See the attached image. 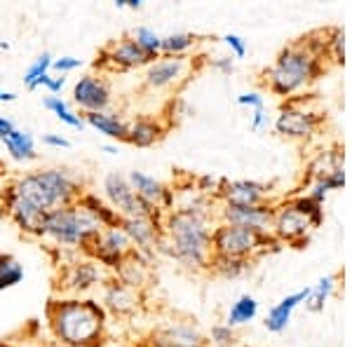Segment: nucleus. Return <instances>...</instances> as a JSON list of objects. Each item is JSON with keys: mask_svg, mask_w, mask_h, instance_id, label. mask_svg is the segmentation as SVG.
<instances>
[{"mask_svg": "<svg viewBox=\"0 0 352 347\" xmlns=\"http://www.w3.org/2000/svg\"><path fill=\"white\" fill-rule=\"evenodd\" d=\"M5 181H8V167H5V164L0 162V188L5 186Z\"/></svg>", "mask_w": 352, "mask_h": 347, "instance_id": "603ef678", "label": "nucleus"}, {"mask_svg": "<svg viewBox=\"0 0 352 347\" xmlns=\"http://www.w3.org/2000/svg\"><path fill=\"white\" fill-rule=\"evenodd\" d=\"M129 186H132V190L136 195L141 197L144 202H148L151 207L160 209V212H172L176 207V190L169 186H164L162 181H157L155 176L146 174V172H129L127 176Z\"/></svg>", "mask_w": 352, "mask_h": 347, "instance_id": "2eb2a0df", "label": "nucleus"}, {"mask_svg": "<svg viewBox=\"0 0 352 347\" xmlns=\"http://www.w3.org/2000/svg\"><path fill=\"white\" fill-rule=\"evenodd\" d=\"M50 333L66 347H101L109 331V312L94 298H52L45 307Z\"/></svg>", "mask_w": 352, "mask_h": 347, "instance_id": "f03ea898", "label": "nucleus"}, {"mask_svg": "<svg viewBox=\"0 0 352 347\" xmlns=\"http://www.w3.org/2000/svg\"><path fill=\"white\" fill-rule=\"evenodd\" d=\"M226 181H228V179H223V176H212V174L197 176L195 190L200 192V195H204V197H209V200L217 202V197H219V192H221V188H223Z\"/></svg>", "mask_w": 352, "mask_h": 347, "instance_id": "4c0bfd02", "label": "nucleus"}, {"mask_svg": "<svg viewBox=\"0 0 352 347\" xmlns=\"http://www.w3.org/2000/svg\"><path fill=\"white\" fill-rule=\"evenodd\" d=\"M217 202L230 204V207H254V204L268 202V186L258 181H226L221 188Z\"/></svg>", "mask_w": 352, "mask_h": 347, "instance_id": "f3484780", "label": "nucleus"}, {"mask_svg": "<svg viewBox=\"0 0 352 347\" xmlns=\"http://www.w3.org/2000/svg\"><path fill=\"white\" fill-rule=\"evenodd\" d=\"M308 295H310V287H305V289H300V291L296 293H289L287 298H282L277 305H272L270 307V312L265 315V328H268L270 333H282L285 328L289 326V322H292V315H294V310L300 305V303H305L308 300Z\"/></svg>", "mask_w": 352, "mask_h": 347, "instance_id": "b1692460", "label": "nucleus"}, {"mask_svg": "<svg viewBox=\"0 0 352 347\" xmlns=\"http://www.w3.org/2000/svg\"><path fill=\"white\" fill-rule=\"evenodd\" d=\"M14 127H16V124L10 120L8 115H0V139H3V136H8Z\"/></svg>", "mask_w": 352, "mask_h": 347, "instance_id": "de8ad7c7", "label": "nucleus"}, {"mask_svg": "<svg viewBox=\"0 0 352 347\" xmlns=\"http://www.w3.org/2000/svg\"><path fill=\"white\" fill-rule=\"evenodd\" d=\"M14 188V195L36 212L47 214L52 209L76 204L78 197L85 192L82 181L76 174L61 167L38 169V172H24L10 179Z\"/></svg>", "mask_w": 352, "mask_h": 347, "instance_id": "20e7f679", "label": "nucleus"}, {"mask_svg": "<svg viewBox=\"0 0 352 347\" xmlns=\"http://www.w3.org/2000/svg\"><path fill=\"white\" fill-rule=\"evenodd\" d=\"M76 207L87 214L92 221H96L101 227H118L120 225V216H118V212L104 200V197L96 195V192L85 190L82 195L78 197Z\"/></svg>", "mask_w": 352, "mask_h": 347, "instance_id": "a878e982", "label": "nucleus"}, {"mask_svg": "<svg viewBox=\"0 0 352 347\" xmlns=\"http://www.w3.org/2000/svg\"><path fill=\"white\" fill-rule=\"evenodd\" d=\"M122 5L129 10H141L144 8V0H122Z\"/></svg>", "mask_w": 352, "mask_h": 347, "instance_id": "8fccbe9b", "label": "nucleus"}, {"mask_svg": "<svg viewBox=\"0 0 352 347\" xmlns=\"http://www.w3.org/2000/svg\"><path fill=\"white\" fill-rule=\"evenodd\" d=\"M82 120H85L87 127H92L94 132H99L101 136H106V139L116 141V144H120V141H127L129 122L122 120L120 113H113V111L87 113V115H82Z\"/></svg>", "mask_w": 352, "mask_h": 347, "instance_id": "393cba45", "label": "nucleus"}, {"mask_svg": "<svg viewBox=\"0 0 352 347\" xmlns=\"http://www.w3.org/2000/svg\"><path fill=\"white\" fill-rule=\"evenodd\" d=\"M312 230H315V227H312L310 221L289 200L280 202L275 207V219H272L270 232L282 244H292V247L300 249V244L308 242V235Z\"/></svg>", "mask_w": 352, "mask_h": 347, "instance_id": "9b49d317", "label": "nucleus"}, {"mask_svg": "<svg viewBox=\"0 0 352 347\" xmlns=\"http://www.w3.org/2000/svg\"><path fill=\"white\" fill-rule=\"evenodd\" d=\"M104 153H109V155H118V153H120V148H118V144H106Z\"/></svg>", "mask_w": 352, "mask_h": 347, "instance_id": "3c124183", "label": "nucleus"}, {"mask_svg": "<svg viewBox=\"0 0 352 347\" xmlns=\"http://www.w3.org/2000/svg\"><path fill=\"white\" fill-rule=\"evenodd\" d=\"M282 242L272 232L254 230L247 225L219 223L212 227V256L254 260L268 251H280Z\"/></svg>", "mask_w": 352, "mask_h": 347, "instance_id": "423d86ee", "label": "nucleus"}, {"mask_svg": "<svg viewBox=\"0 0 352 347\" xmlns=\"http://www.w3.org/2000/svg\"><path fill=\"white\" fill-rule=\"evenodd\" d=\"M207 343L212 347H235L237 345V333L235 328H230L228 324H217L209 331Z\"/></svg>", "mask_w": 352, "mask_h": 347, "instance_id": "58836bf2", "label": "nucleus"}, {"mask_svg": "<svg viewBox=\"0 0 352 347\" xmlns=\"http://www.w3.org/2000/svg\"><path fill=\"white\" fill-rule=\"evenodd\" d=\"M43 106L47 108V111L52 113L61 124H66V127H71V129H82L85 127V120H82L80 113L73 111V108L68 106L61 96H45Z\"/></svg>", "mask_w": 352, "mask_h": 347, "instance_id": "c85d7f7f", "label": "nucleus"}, {"mask_svg": "<svg viewBox=\"0 0 352 347\" xmlns=\"http://www.w3.org/2000/svg\"><path fill=\"white\" fill-rule=\"evenodd\" d=\"M132 242L127 240V235L122 232V227H104V230L96 235V240L89 249L87 258H92L94 263H99L101 270L116 272L122 265V260L127 258L132 251Z\"/></svg>", "mask_w": 352, "mask_h": 347, "instance_id": "1a4fd4ad", "label": "nucleus"}, {"mask_svg": "<svg viewBox=\"0 0 352 347\" xmlns=\"http://www.w3.org/2000/svg\"><path fill=\"white\" fill-rule=\"evenodd\" d=\"M197 45V36L192 33H172L162 38L160 56H188V52Z\"/></svg>", "mask_w": 352, "mask_h": 347, "instance_id": "473e14b6", "label": "nucleus"}, {"mask_svg": "<svg viewBox=\"0 0 352 347\" xmlns=\"http://www.w3.org/2000/svg\"><path fill=\"white\" fill-rule=\"evenodd\" d=\"M104 270L99 267V263H94L92 258H82V260H73L64 267L59 280V289L66 293H73L76 298L78 293H87L92 291L94 287L104 284Z\"/></svg>", "mask_w": 352, "mask_h": 347, "instance_id": "ddd939ff", "label": "nucleus"}, {"mask_svg": "<svg viewBox=\"0 0 352 347\" xmlns=\"http://www.w3.org/2000/svg\"><path fill=\"white\" fill-rule=\"evenodd\" d=\"M322 122H324V115L310 111L305 106V99H287V104L280 106V113L275 117V132L287 139L308 141L317 134Z\"/></svg>", "mask_w": 352, "mask_h": 347, "instance_id": "6e6552de", "label": "nucleus"}, {"mask_svg": "<svg viewBox=\"0 0 352 347\" xmlns=\"http://www.w3.org/2000/svg\"><path fill=\"white\" fill-rule=\"evenodd\" d=\"M120 227L132 242L136 251L155 254L157 242L162 240V221L155 219H120Z\"/></svg>", "mask_w": 352, "mask_h": 347, "instance_id": "a211bd4d", "label": "nucleus"}, {"mask_svg": "<svg viewBox=\"0 0 352 347\" xmlns=\"http://www.w3.org/2000/svg\"><path fill=\"white\" fill-rule=\"evenodd\" d=\"M52 61H54V56H52V54H50V52H43L36 61H33L31 66L26 68V73H24V85H26V89H31V92H33V89L41 87L43 78H45V76H50V71H52Z\"/></svg>", "mask_w": 352, "mask_h": 347, "instance_id": "72a5a7b5", "label": "nucleus"}, {"mask_svg": "<svg viewBox=\"0 0 352 347\" xmlns=\"http://www.w3.org/2000/svg\"><path fill=\"white\" fill-rule=\"evenodd\" d=\"M3 146L8 150V155L12 157L14 162H33L38 160V153H36V139L28 129H19L14 127L12 132L8 136H3Z\"/></svg>", "mask_w": 352, "mask_h": 347, "instance_id": "bb28decb", "label": "nucleus"}, {"mask_svg": "<svg viewBox=\"0 0 352 347\" xmlns=\"http://www.w3.org/2000/svg\"><path fill=\"white\" fill-rule=\"evenodd\" d=\"M101 230L104 227L80 212L76 204H68V207L52 209L43 216L41 237L54 242L59 249H78L87 256Z\"/></svg>", "mask_w": 352, "mask_h": 347, "instance_id": "39448f33", "label": "nucleus"}, {"mask_svg": "<svg viewBox=\"0 0 352 347\" xmlns=\"http://www.w3.org/2000/svg\"><path fill=\"white\" fill-rule=\"evenodd\" d=\"M132 41L136 43V47L141 49L148 59H160V47H162V36H157L151 26H136L132 31Z\"/></svg>", "mask_w": 352, "mask_h": 347, "instance_id": "2f4dec72", "label": "nucleus"}, {"mask_svg": "<svg viewBox=\"0 0 352 347\" xmlns=\"http://www.w3.org/2000/svg\"><path fill=\"white\" fill-rule=\"evenodd\" d=\"M237 104L249 111H258V108H265V96L261 92H242L237 96Z\"/></svg>", "mask_w": 352, "mask_h": 347, "instance_id": "79ce46f5", "label": "nucleus"}, {"mask_svg": "<svg viewBox=\"0 0 352 347\" xmlns=\"http://www.w3.org/2000/svg\"><path fill=\"white\" fill-rule=\"evenodd\" d=\"M268 124H270V117H268V113H265V108L252 111V129L254 132H263V129H268Z\"/></svg>", "mask_w": 352, "mask_h": 347, "instance_id": "c03bdc74", "label": "nucleus"}, {"mask_svg": "<svg viewBox=\"0 0 352 347\" xmlns=\"http://www.w3.org/2000/svg\"><path fill=\"white\" fill-rule=\"evenodd\" d=\"M190 71L188 56H160L153 64L146 66L144 85L153 92H162V89H172L176 85L186 82V76Z\"/></svg>", "mask_w": 352, "mask_h": 347, "instance_id": "f8f14e48", "label": "nucleus"}, {"mask_svg": "<svg viewBox=\"0 0 352 347\" xmlns=\"http://www.w3.org/2000/svg\"><path fill=\"white\" fill-rule=\"evenodd\" d=\"M209 270L226 280H235V277L244 275L247 270H252V260L242 258H228V256H212L209 260Z\"/></svg>", "mask_w": 352, "mask_h": 347, "instance_id": "7c9ffc66", "label": "nucleus"}, {"mask_svg": "<svg viewBox=\"0 0 352 347\" xmlns=\"http://www.w3.org/2000/svg\"><path fill=\"white\" fill-rule=\"evenodd\" d=\"M327 59H331L333 64H338V66L345 64V31L343 28H331V31H329Z\"/></svg>", "mask_w": 352, "mask_h": 347, "instance_id": "e433bc0d", "label": "nucleus"}, {"mask_svg": "<svg viewBox=\"0 0 352 347\" xmlns=\"http://www.w3.org/2000/svg\"><path fill=\"white\" fill-rule=\"evenodd\" d=\"M0 347H24V345H16V343H8V340H0Z\"/></svg>", "mask_w": 352, "mask_h": 347, "instance_id": "864d4df0", "label": "nucleus"}, {"mask_svg": "<svg viewBox=\"0 0 352 347\" xmlns=\"http://www.w3.org/2000/svg\"><path fill=\"white\" fill-rule=\"evenodd\" d=\"M41 87L47 89L50 96H59L66 87V76H52V73H50V76L43 78Z\"/></svg>", "mask_w": 352, "mask_h": 347, "instance_id": "37998d69", "label": "nucleus"}, {"mask_svg": "<svg viewBox=\"0 0 352 347\" xmlns=\"http://www.w3.org/2000/svg\"><path fill=\"white\" fill-rule=\"evenodd\" d=\"M275 207L277 204L265 202V204H254V207H230V204H221L217 216L221 223H232V225H247L254 230L270 232L272 219H275Z\"/></svg>", "mask_w": 352, "mask_h": 347, "instance_id": "dca6fc26", "label": "nucleus"}, {"mask_svg": "<svg viewBox=\"0 0 352 347\" xmlns=\"http://www.w3.org/2000/svg\"><path fill=\"white\" fill-rule=\"evenodd\" d=\"M71 96H73V104L82 111V115H87V113H104L113 104L111 82L101 73L99 76L96 73H87V76L78 78L71 89Z\"/></svg>", "mask_w": 352, "mask_h": 347, "instance_id": "9d476101", "label": "nucleus"}, {"mask_svg": "<svg viewBox=\"0 0 352 347\" xmlns=\"http://www.w3.org/2000/svg\"><path fill=\"white\" fill-rule=\"evenodd\" d=\"M221 41L228 45L232 59H244V56H247V41H244L242 36H237V33H226Z\"/></svg>", "mask_w": 352, "mask_h": 347, "instance_id": "ea45409f", "label": "nucleus"}, {"mask_svg": "<svg viewBox=\"0 0 352 347\" xmlns=\"http://www.w3.org/2000/svg\"><path fill=\"white\" fill-rule=\"evenodd\" d=\"M155 254H144V251H136L132 249L127 258L122 260V265L113 272V280H118L122 287L134 289V291H141V289L148 284L151 280V260Z\"/></svg>", "mask_w": 352, "mask_h": 347, "instance_id": "aec40b11", "label": "nucleus"}, {"mask_svg": "<svg viewBox=\"0 0 352 347\" xmlns=\"http://www.w3.org/2000/svg\"><path fill=\"white\" fill-rule=\"evenodd\" d=\"M217 212L174 207L162 219V240L155 254H164L186 270H209L212 260V219Z\"/></svg>", "mask_w": 352, "mask_h": 347, "instance_id": "f257e3e1", "label": "nucleus"}, {"mask_svg": "<svg viewBox=\"0 0 352 347\" xmlns=\"http://www.w3.org/2000/svg\"><path fill=\"white\" fill-rule=\"evenodd\" d=\"M82 66V61L78 56H59L52 61V71H56V76H68V73L78 71Z\"/></svg>", "mask_w": 352, "mask_h": 347, "instance_id": "a19ab883", "label": "nucleus"}, {"mask_svg": "<svg viewBox=\"0 0 352 347\" xmlns=\"http://www.w3.org/2000/svg\"><path fill=\"white\" fill-rule=\"evenodd\" d=\"M289 202H292L294 207H296L298 212L310 221L312 227H320L322 225V221H324V207H322V204H317L315 200H310L308 195H294V197H289Z\"/></svg>", "mask_w": 352, "mask_h": 347, "instance_id": "c9c22d12", "label": "nucleus"}, {"mask_svg": "<svg viewBox=\"0 0 352 347\" xmlns=\"http://www.w3.org/2000/svg\"><path fill=\"white\" fill-rule=\"evenodd\" d=\"M43 144L50 148H71V141H68L64 134H45Z\"/></svg>", "mask_w": 352, "mask_h": 347, "instance_id": "49530a36", "label": "nucleus"}, {"mask_svg": "<svg viewBox=\"0 0 352 347\" xmlns=\"http://www.w3.org/2000/svg\"><path fill=\"white\" fill-rule=\"evenodd\" d=\"M21 280H24V267L19 260L8 254H0V291L16 287Z\"/></svg>", "mask_w": 352, "mask_h": 347, "instance_id": "f704fd0d", "label": "nucleus"}, {"mask_svg": "<svg viewBox=\"0 0 352 347\" xmlns=\"http://www.w3.org/2000/svg\"><path fill=\"white\" fill-rule=\"evenodd\" d=\"M167 129H169V124H164L160 117L139 115V117H134L127 127V144L134 148H151V146H155L157 141H162Z\"/></svg>", "mask_w": 352, "mask_h": 347, "instance_id": "4be33fe9", "label": "nucleus"}, {"mask_svg": "<svg viewBox=\"0 0 352 347\" xmlns=\"http://www.w3.org/2000/svg\"><path fill=\"white\" fill-rule=\"evenodd\" d=\"M256 315H258V300L254 298V295L244 293V295H240V298H237L235 303L230 305L228 320H226V324H228L230 328L244 326V324L256 320Z\"/></svg>", "mask_w": 352, "mask_h": 347, "instance_id": "cd10ccee", "label": "nucleus"}, {"mask_svg": "<svg viewBox=\"0 0 352 347\" xmlns=\"http://www.w3.org/2000/svg\"><path fill=\"white\" fill-rule=\"evenodd\" d=\"M327 47L329 31L324 33V41H312V36H305L287 45L277 54L275 64L263 71V82L268 92L294 99V94H298L300 89H308L324 73Z\"/></svg>", "mask_w": 352, "mask_h": 347, "instance_id": "7ed1b4c3", "label": "nucleus"}, {"mask_svg": "<svg viewBox=\"0 0 352 347\" xmlns=\"http://www.w3.org/2000/svg\"><path fill=\"white\" fill-rule=\"evenodd\" d=\"M101 190H104V200L118 212L120 219H155L162 221L164 212L151 207L132 190L127 176L120 172H109L101 181Z\"/></svg>", "mask_w": 352, "mask_h": 347, "instance_id": "0eeeda50", "label": "nucleus"}, {"mask_svg": "<svg viewBox=\"0 0 352 347\" xmlns=\"http://www.w3.org/2000/svg\"><path fill=\"white\" fill-rule=\"evenodd\" d=\"M212 68L230 76V73L235 71V59H232V56H217V59H212Z\"/></svg>", "mask_w": 352, "mask_h": 347, "instance_id": "a18cd8bd", "label": "nucleus"}, {"mask_svg": "<svg viewBox=\"0 0 352 347\" xmlns=\"http://www.w3.org/2000/svg\"><path fill=\"white\" fill-rule=\"evenodd\" d=\"M12 101H16L14 92H5V89H0V104H12Z\"/></svg>", "mask_w": 352, "mask_h": 347, "instance_id": "09e8293b", "label": "nucleus"}, {"mask_svg": "<svg viewBox=\"0 0 352 347\" xmlns=\"http://www.w3.org/2000/svg\"><path fill=\"white\" fill-rule=\"evenodd\" d=\"M101 305H104L106 312H111L116 317H132L141 307V293L122 287L118 280H106L104 293H101Z\"/></svg>", "mask_w": 352, "mask_h": 347, "instance_id": "6ab92c4d", "label": "nucleus"}, {"mask_svg": "<svg viewBox=\"0 0 352 347\" xmlns=\"http://www.w3.org/2000/svg\"><path fill=\"white\" fill-rule=\"evenodd\" d=\"M338 280H340V275H327V277H322L315 287H310V295H308V300H305V307H308L310 312L324 310L327 300L331 298L333 291H336Z\"/></svg>", "mask_w": 352, "mask_h": 347, "instance_id": "c756f323", "label": "nucleus"}, {"mask_svg": "<svg viewBox=\"0 0 352 347\" xmlns=\"http://www.w3.org/2000/svg\"><path fill=\"white\" fill-rule=\"evenodd\" d=\"M151 347H209L207 335L192 322H169L155 328L148 338Z\"/></svg>", "mask_w": 352, "mask_h": 347, "instance_id": "4468645a", "label": "nucleus"}, {"mask_svg": "<svg viewBox=\"0 0 352 347\" xmlns=\"http://www.w3.org/2000/svg\"><path fill=\"white\" fill-rule=\"evenodd\" d=\"M343 160H345V153H343V148H340V146L320 150L308 162V167H305V174H303L305 188H308L310 183H315V181L329 179L331 174L340 172V169H343Z\"/></svg>", "mask_w": 352, "mask_h": 347, "instance_id": "5701e85b", "label": "nucleus"}, {"mask_svg": "<svg viewBox=\"0 0 352 347\" xmlns=\"http://www.w3.org/2000/svg\"><path fill=\"white\" fill-rule=\"evenodd\" d=\"M104 49H106V59H109V71H136V68H146L148 64H153V59H148V56L141 52L129 36L111 43Z\"/></svg>", "mask_w": 352, "mask_h": 347, "instance_id": "412c9836", "label": "nucleus"}]
</instances>
